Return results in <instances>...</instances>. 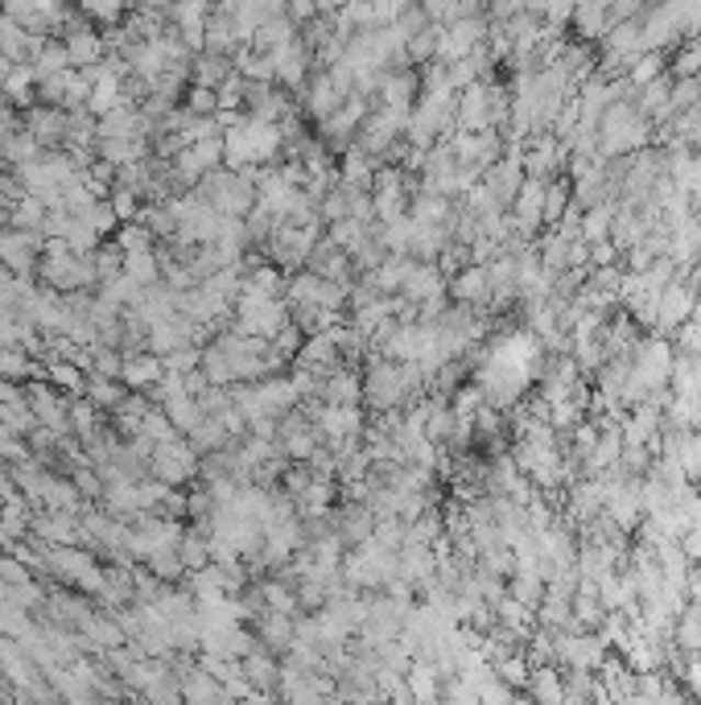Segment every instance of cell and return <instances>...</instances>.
Masks as SVG:
<instances>
[{
    "instance_id": "1",
    "label": "cell",
    "mask_w": 701,
    "mask_h": 705,
    "mask_svg": "<svg viewBox=\"0 0 701 705\" xmlns=\"http://www.w3.org/2000/svg\"><path fill=\"white\" fill-rule=\"evenodd\" d=\"M421 363H400V360H372L368 376H363V400L372 409H396L405 396L421 384Z\"/></svg>"
},
{
    "instance_id": "2",
    "label": "cell",
    "mask_w": 701,
    "mask_h": 705,
    "mask_svg": "<svg viewBox=\"0 0 701 705\" xmlns=\"http://www.w3.org/2000/svg\"><path fill=\"white\" fill-rule=\"evenodd\" d=\"M652 121L632 104V100H615L599 116V157L632 153L640 145H648Z\"/></svg>"
},
{
    "instance_id": "3",
    "label": "cell",
    "mask_w": 701,
    "mask_h": 705,
    "mask_svg": "<svg viewBox=\"0 0 701 705\" xmlns=\"http://www.w3.org/2000/svg\"><path fill=\"white\" fill-rule=\"evenodd\" d=\"M342 578H347L351 585L384 590L393 578H400V573H396V549H384V545H376V541L368 536V541L355 545V553L342 561Z\"/></svg>"
},
{
    "instance_id": "4",
    "label": "cell",
    "mask_w": 701,
    "mask_h": 705,
    "mask_svg": "<svg viewBox=\"0 0 701 705\" xmlns=\"http://www.w3.org/2000/svg\"><path fill=\"white\" fill-rule=\"evenodd\" d=\"M199 466H203L199 450L190 446V442H178V437L154 446V454H149V475H157V479L170 482V487H190L194 475H199Z\"/></svg>"
},
{
    "instance_id": "5",
    "label": "cell",
    "mask_w": 701,
    "mask_h": 705,
    "mask_svg": "<svg viewBox=\"0 0 701 705\" xmlns=\"http://www.w3.org/2000/svg\"><path fill=\"white\" fill-rule=\"evenodd\" d=\"M487 42V18L479 13H462V18L445 21L438 30V62H454V58H466L471 50H479Z\"/></svg>"
},
{
    "instance_id": "6",
    "label": "cell",
    "mask_w": 701,
    "mask_h": 705,
    "mask_svg": "<svg viewBox=\"0 0 701 705\" xmlns=\"http://www.w3.org/2000/svg\"><path fill=\"white\" fill-rule=\"evenodd\" d=\"M553 648H557V664L562 669H599L602 656H607V644H602L599 632H553Z\"/></svg>"
},
{
    "instance_id": "7",
    "label": "cell",
    "mask_w": 701,
    "mask_h": 705,
    "mask_svg": "<svg viewBox=\"0 0 701 705\" xmlns=\"http://www.w3.org/2000/svg\"><path fill=\"white\" fill-rule=\"evenodd\" d=\"M309 421L318 425L326 442H360L363 413L360 405H309Z\"/></svg>"
},
{
    "instance_id": "8",
    "label": "cell",
    "mask_w": 701,
    "mask_h": 705,
    "mask_svg": "<svg viewBox=\"0 0 701 705\" xmlns=\"http://www.w3.org/2000/svg\"><path fill=\"white\" fill-rule=\"evenodd\" d=\"M693 306H698V289L685 281L681 273L668 281L665 289H660V306H656V334H677V327H681L685 318L693 314Z\"/></svg>"
},
{
    "instance_id": "9",
    "label": "cell",
    "mask_w": 701,
    "mask_h": 705,
    "mask_svg": "<svg viewBox=\"0 0 701 705\" xmlns=\"http://www.w3.org/2000/svg\"><path fill=\"white\" fill-rule=\"evenodd\" d=\"M409 124V112H396V107H380V112H368V121L360 124V149L363 153H388V145L400 140Z\"/></svg>"
},
{
    "instance_id": "10",
    "label": "cell",
    "mask_w": 701,
    "mask_h": 705,
    "mask_svg": "<svg viewBox=\"0 0 701 705\" xmlns=\"http://www.w3.org/2000/svg\"><path fill=\"white\" fill-rule=\"evenodd\" d=\"M63 46H67V58L75 70L91 67V62H100L103 54H108L103 30L100 25H91L87 18H70V25L63 30Z\"/></svg>"
},
{
    "instance_id": "11",
    "label": "cell",
    "mask_w": 701,
    "mask_h": 705,
    "mask_svg": "<svg viewBox=\"0 0 701 705\" xmlns=\"http://www.w3.org/2000/svg\"><path fill=\"white\" fill-rule=\"evenodd\" d=\"M545 178H529L524 173V182H520V190H516V198H512V227H516V236H524L529 240L536 227L545 224Z\"/></svg>"
},
{
    "instance_id": "12",
    "label": "cell",
    "mask_w": 701,
    "mask_h": 705,
    "mask_svg": "<svg viewBox=\"0 0 701 705\" xmlns=\"http://www.w3.org/2000/svg\"><path fill=\"white\" fill-rule=\"evenodd\" d=\"M25 128L34 133V140L42 149H58L67 145V133H70V112L67 107H50V104H34L25 107Z\"/></svg>"
},
{
    "instance_id": "13",
    "label": "cell",
    "mask_w": 701,
    "mask_h": 705,
    "mask_svg": "<svg viewBox=\"0 0 701 705\" xmlns=\"http://www.w3.org/2000/svg\"><path fill=\"white\" fill-rule=\"evenodd\" d=\"M454 128L462 133H483L491 128V100H487V83H471L459 91V104H454Z\"/></svg>"
},
{
    "instance_id": "14",
    "label": "cell",
    "mask_w": 701,
    "mask_h": 705,
    "mask_svg": "<svg viewBox=\"0 0 701 705\" xmlns=\"http://www.w3.org/2000/svg\"><path fill=\"white\" fill-rule=\"evenodd\" d=\"M450 297H454L459 306H471V310L491 306V273H487V264H466V269H459L454 281H450Z\"/></svg>"
},
{
    "instance_id": "15",
    "label": "cell",
    "mask_w": 701,
    "mask_h": 705,
    "mask_svg": "<svg viewBox=\"0 0 701 705\" xmlns=\"http://www.w3.org/2000/svg\"><path fill=\"white\" fill-rule=\"evenodd\" d=\"M269 54V62H273V75L276 83L285 87H302L309 75V54H306V42L302 37H293V42H281V46H273Z\"/></svg>"
},
{
    "instance_id": "16",
    "label": "cell",
    "mask_w": 701,
    "mask_h": 705,
    "mask_svg": "<svg viewBox=\"0 0 701 705\" xmlns=\"http://www.w3.org/2000/svg\"><path fill=\"white\" fill-rule=\"evenodd\" d=\"M368 121V95H360V91H351L347 100H342L323 124V137L326 140H351V133H360V124Z\"/></svg>"
},
{
    "instance_id": "17",
    "label": "cell",
    "mask_w": 701,
    "mask_h": 705,
    "mask_svg": "<svg viewBox=\"0 0 701 705\" xmlns=\"http://www.w3.org/2000/svg\"><path fill=\"white\" fill-rule=\"evenodd\" d=\"M438 293H445V273L438 269V260H417L409 276H405V285H400V297L421 306V302L438 297Z\"/></svg>"
},
{
    "instance_id": "18",
    "label": "cell",
    "mask_w": 701,
    "mask_h": 705,
    "mask_svg": "<svg viewBox=\"0 0 701 705\" xmlns=\"http://www.w3.org/2000/svg\"><path fill=\"white\" fill-rule=\"evenodd\" d=\"M161 376H166V363H161V355H154V351H128V355H124V367H121L124 388L149 393Z\"/></svg>"
},
{
    "instance_id": "19",
    "label": "cell",
    "mask_w": 701,
    "mask_h": 705,
    "mask_svg": "<svg viewBox=\"0 0 701 705\" xmlns=\"http://www.w3.org/2000/svg\"><path fill=\"white\" fill-rule=\"evenodd\" d=\"M417 95H421V83H417V75H409V70H388V75L380 79V104L384 107L412 112Z\"/></svg>"
},
{
    "instance_id": "20",
    "label": "cell",
    "mask_w": 701,
    "mask_h": 705,
    "mask_svg": "<svg viewBox=\"0 0 701 705\" xmlns=\"http://www.w3.org/2000/svg\"><path fill=\"white\" fill-rule=\"evenodd\" d=\"M524 697L532 702H565V685H562V664H532L529 681H524Z\"/></svg>"
},
{
    "instance_id": "21",
    "label": "cell",
    "mask_w": 701,
    "mask_h": 705,
    "mask_svg": "<svg viewBox=\"0 0 701 705\" xmlns=\"http://www.w3.org/2000/svg\"><path fill=\"white\" fill-rule=\"evenodd\" d=\"M0 95H4L13 107H34L37 104L34 62H13V70H9V75H4V83H0Z\"/></svg>"
},
{
    "instance_id": "22",
    "label": "cell",
    "mask_w": 701,
    "mask_h": 705,
    "mask_svg": "<svg viewBox=\"0 0 701 705\" xmlns=\"http://www.w3.org/2000/svg\"><path fill=\"white\" fill-rule=\"evenodd\" d=\"M562 153H565V145L553 137V133L541 140H532L529 149H524V173H529V178H545L549 182V173L562 166Z\"/></svg>"
},
{
    "instance_id": "23",
    "label": "cell",
    "mask_w": 701,
    "mask_h": 705,
    "mask_svg": "<svg viewBox=\"0 0 701 705\" xmlns=\"http://www.w3.org/2000/svg\"><path fill=\"white\" fill-rule=\"evenodd\" d=\"M619 454H623V430L611 425V430L599 433V442H595V450L581 458V466H586V475H607V470H615L619 466Z\"/></svg>"
},
{
    "instance_id": "24",
    "label": "cell",
    "mask_w": 701,
    "mask_h": 705,
    "mask_svg": "<svg viewBox=\"0 0 701 705\" xmlns=\"http://www.w3.org/2000/svg\"><path fill=\"white\" fill-rule=\"evenodd\" d=\"M161 409H166V417L173 421V430H178V433H190L206 417L203 400H199L194 393H186V388H182V393H173V396H166V400H161Z\"/></svg>"
},
{
    "instance_id": "25",
    "label": "cell",
    "mask_w": 701,
    "mask_h": 705,
    "mask_svg": "<svg viewBox=\"0 0 701 705\" xmlns=\"http://www.w3.org/2000/svg\"><path fill=\"white\" fill-rule=\"evenodd\" d=\"M95 153L121 170V166L145 161V157H149V145H145V137H103V140H95Z\"/></svg>"
},
{
    "instance_id": "26",
    "label": "cell",
    "mask_w": 701,
    "mask_h": 705,
    "mask_svg": "<svg viewBox=\"0 0 701 705\" xmlns=\"http://www.w3.org/2000/svg\"><path fill=\"white\" fill-rule=\"evenodd\" d=\"M257 636L264 639L269 652H290L293 644V615L285 611H269V615H257Z\"/></svg>"
},
{
    "instance_id": "27",
    "label": "cell",
    "mask_w": 701,
    "mask_h": 705,
    "mask_svg": "<svg viewBox=\"0 0 701 705\" xmlns=\"http://www.w3.org/2000/svg\"><path fill=\"white\" fill-rule=\"evenodd\" d=\"M323 400L326 405H360L363 400V376L347 372V367L330 372L326 384H323Z\"/></svg>"
},
{
    "instance_id": "28",
    "label": "cell",
    "mask_w": 701,
    "mask_h": 705,
    "mask_svg": "<svg viewBox=\"0 0 701 705\" xmlns=\"http://www.w3.org/2000/svg\"><path fill=\"white\" fill-rule=\"evenodd\" d=\"M342 100H347V95H342L339 87L330 83V75H326V70L306 87V112L314 116V121H326V116H330V112H335Z\"/></svg>"
},
{
    "instance_id": "29",
    "label": "cell",
    "mask_w": 701,
    "mask_h": 705,
    "mask_svg": "<svg viewBox=\"0 0 701 705\" xmlns=\"http://www.w3.org/2000/svg\"><path fill=\"white\" fill-rule=\"evenodd\" d=\"M409 215L417 224H450L454 227V215H450V194H438V190H421L409 203Z\"/></svg>"
},
{
    "instance_id": "30",
    "label": "cell",
    "mask_w": 701,
    "mask_h": 705,
    "mask_svg": "<svg viewBox=\"0 0 701 705\" xmlns=\"http://www.w3.org/2000/svg\"><path fill=\"white\" fill-rule=\"evenodd\" d=\"M87 376H91V372H87ZM87 376H83V367H79L75 360H58V355H54V360H46V379H50L58 393L83 396L87 393Z\"/></svg>"
},
{
    "instance_id": "31",
    "label": "cell",
    "mask_w": 701,
    "mask_h": 705,
    "mask_svg": "<svg viewBox=\"0 0 701 705\" xmlns=\"http://www.w3.org/2000/svg\"><path fill=\"white\" fill-rule=\"evenodd\" d=\"M178 676H182V697H186V702H223V697H227L223 681H215L206 669H190V672H178Z\"/></svg>"
},
{
    "instance_id": "32",
    "label": "cell",
    "mask_w": 701,
    "mask_h": 705,
    "mask_svg": "<svg viewBox=\"0 0 701 705\" xmlns=\"http://www.w3.org/2000/svg\"><path fill=\"white\" fill-rule=\"evenodd\" d=\"M124 273L137 281L140 289H149L161 281V257L157 248H137V252H124Z\"/></svg>"
},
{
    "instance_id": "33",
    "label": "cell",
    "mask_w": 701,
    "mask_h": 705,
    "mask_svg": "<svg viewBox=\"0 0 701 705\" xmlns=\"http://www.w3.org/2000/svg\"><path fill=\"white\" fill-rule=\"evenodd\" d=\"M438 664L429 660V656H421V660H409V672H405V681H409V693L417 697V702H433L438 697Z\"/></svg>"
},
{
    "instance_id": "34",
    "label": "cell",
    "mask_w": 701,
    "mask_h": 705,
    "mask_svg": "<svg viewBox=\"0 0 701 705\" xmlns=\"http://www.w3.org/2000/svg\"><path fill=\"white\" fill-rule=\"evenodd\" d=\"M116 104H124V79L112 70V75H103L100 83L91 87V95H87V112H91V116H103V112H112Z\"/></svg>"
},
{
    "instance_id": "35",
    "label": "cell",
    "mask_w": 701,
    "mask_h": 705,
    "mask_svg": "<svg viewBox=\"0 0 701 705\" xmlns=\"http://www.w3.org/2000/svg\"><path fill=\"white\" fill-rule=\"evenodd\" d=\"M46 215H50V207L37 198V194H21L18 203L9 207V227H25V231H42V224H46Z\"/></svg>"
},
{
    "instance_id": "36",
    "label": "cell",
    "mask_w": 701,
    "mask_h": 705,
    "mask_svg": "<svg viewBox=\"0 0 701 705\" xmlns=\"http://www.w3.org/2000/svg\"><path fill=\"white\" fill-rule=\"evenodd\" d=\"M611 227H615V203H595L590 211H581V236L586 243L611 240Z\"/></svg>"
},
{
    "instance_id": "37",
    "label": "cell",
    "mask_w": 701,
    "mask_h": 705,
    "mask_svg": "<svg viewBox=\"0 0 701 705\" xmlns=\"http://www.w3.org/2000/svg\"><path fill=\"white\" fill-rule=\"evenodd\" d=\"M30 62H34V75H37V79H50V75H63V70L70 67L63 37H46V42H42V50H37L34 58H30Z\"/></svg>"
},
{
    "instance_id": "38",
    "label": "cell",
    "mask_w": 701,
    "mask_h": 705,
    "mask_svg": "<svg viewBox=\"0 0 701 705\" xmlns=\"http://www.w3.org/2000/svg\"><path fill=\"white\" fill-rule=\"evenodd\" d=\"M372 173H376V161H372V153H363L360 145H351L342 153V186H368Z\"/></svg>"
},
{
    "instance_id": "39",
    "label": "cell",
    "mask_w": 701,
    "mask_h": 705,
    "mask_svg": "<svg viewBox=\"0 0 701 705\" xmlns=\"http://www.w3.org/2000/svg\"><path fill=\"white\" fill-rule=\"evenodd\" d=\"M297 503L306 508V516H326V512H330V503H335V482L323 479V475H314L306 491L297 496Z\"/></svg>"
},
{
    "instance_id": "40",
    "label": "cell",
    "mask_w": 701,
    "mask_h": 705,
    "mask_svg": "<svg viewBox=\"0 0 701 705\" xmlns=\"http://www.w3.org/2000/svg\"><path fill=\"white\" fill-rule=\"evenodd\" d=\"M87 396L100 405V409H121V400L128 396L124 379H112V376H87Z\"/></svg>"
},
{
    "instance_id": "41",
    "label": "cell",
    "mask_w": 701,
    "mask_h": 705,
    "mask_svg": "<svg viewBox=\"0 0 701 705\" xmlns=\"http://www.w3.org/2000/svg\"><path fill=\"white\" fill-rule=\"evenodd\" d=\"M363 240H368V227H363L360 219H351V215H347V219H335V224H330V243L342 248L347 257H355Z\"/></svg>"
},
{
    "instance_id": "42",
    "label": "cell",
    "mask_w": 701,
    "mask_h": 705,
    "mask_svg": "<svg viewBox=\"0 0 701 705\" xmlns=\"http://www.w3.org/2000/svg\"><path fill=\"white\" fill-rule=\"evenodd\" d=\"M178 557H182L186 573H190V569H203L206 561H211V549H206L203 528H186V533H182V541H178Z\"/></svg>"
},
{
    "instance_id": "43",
    "label": "cell",
    "mask_w": 701,
    "mask_h": 705,
    "mask_svg": "<svg viewBox=\"0 0 701 705\" xmlns=\"http://www.w3.org/2000/svg\"><path fill=\"white\" fill-rule=\"evenodd\" d=\"M34 372V360H30V351L25 346H0V376L4 379H30Z\"/></svg>"
},
{
    "instance_id": "44",
    "label": "cell",
    "mask_w": 701,
    "mask_h": 705,
    "mask_svg": "<svg viewBox=\"0 0 701 705\" xmlns=\"http://www.w3.org/2000/svg\"><path fill=\"white\" fill-rule=\"evenodd\" d=\"M63 240L70 243V252H79V257H91V252L100 248L103 236H100V231H95V227H91V224H87V219H79V215H75Z\"/></svg>"
},
{
    "instance_id": "45",
    "label": "cell",
    "mask_w": 701,
    "mask_h": 705,
    "mask_svg": "<svg viewBox=\"0 0 701 705\" xmlns=\"http://www.w3.org/2000/svg\"><path fill=\"white\" fill-rule=\"evenodd\" d=\"M260 599H264V606L269 611H285V615H297V606H302V599H297V590L285 582H264L260 585Z\"/></svg>"
},
{
    "instance_id": "46",
    "label": "cell",
    "mask_w": 701,
    "mask_h": 705,
    "mask_svg": "<svg viewBox=\"0 0 701 705\" xmlns=\"http://www.w3.org/2000/svg\"><path fill=\"white\" fill-rule=\"evenodd\" d=\"M656 75H665V54H660V50H644L632 62V67H627V83L644 87V83H652Z\"/></svg>"
},
{
    "instance_id": "47",
    "label": "cell",
    "mask_w": 701,
    "mask_h": 705,
    "mask_svg": "<svg viewBox=\"0 0 701 705\" xmlns=\"http://www.w3.org/2000/svg\"><path fill=\"white\" fill-rule=\"evenodd\" d=\"M145 566L154 569V573H157V578H161L166 585H173V582H182V578H186V566H182V557H178V549H157L154 557L145 561Z\"/></svg>"
},
{
    "instance_id": "48",
    "label": "cell",
    "mask_w": 701,
    "mask_h": 705,
    "mask_svg": "<svg viewBox=\"0 0 701 705\" xmlns=\"http://www.w3.org/2000/svg\"><path fill=\"white\" fill-rule=\"evenodd\" d=\"M140 433H145L154 446H161V442H173V437H178V430H173V421L166 417V409H161V405L145 413V421H140Z\"/></svg>"
},
{
    "instance_id": "49",
    "label": "cell",
    "mask_w": 701,
    "mask_h": 705,
    "mask_svg": "<svg viewBox=\"0 0 701 705\" xmlns=\"http://www.w3.org/2000/svg\"><path fill=\"white\" fill-rule=\"evenodd\" d=\"M112 240L121 243L124 252H137V248H154L157 236L145 224H140V219H128V224L116 227V236H112Z\"/></svg>"
},
{
    "instance_id": "50",
    "label": "cell",
    "mask_w": 701,
    "mask_h": 705,
    "mask_svg": "<svg viewBox=\"0 0 701 705\" xmlns=\"http://www.w3.org/2000/svg\"><path fill=\"white\" fill-rule=\"evenodd\" d=\"M182 107H190L194 116H215V107H219V91H215V87L190 83V87H186V100H182Z\"/></svg>"
},
{
    "instance_id": "51",
    "label": "cell",
    "mask_w": 701,
    "mask_h": 705,
    "mask_svg": "<svg viewBox=\"0 0 701 705\" xmlns=\"http://www.w3.org/2000/svg\"><path fill=\"white\" fill-rule=\"evenodd\" d=\"M161 363H166V372H178V376H186V372H194L199 363H203V346H178V351H170V355H161Z\"/></svg>"
},
{
    "instance_id": "52",
    "label": "cell",
    "mask_w": 701,
    "mask_h": 705,
    "mask_svg": "<svg viewBox=\"0 0 701 705\" xmlns=\"http://www.w3.org/2000/svg\"><path fill=\"white\" fill-rule=\"evenodd\" d=\"M70 482L79 487V496H87V499H103V479H100V470L91 463H79L75 470H70Z\"/></svg>"
},
{
    "instance_id": "53",
    "label": "cell",
    "mask_w": 701,
    "mask_h": 705,
    "mask_svg": "<svg viewBox=\"0 0 701 705\" xmlns=\"http://www.w3.org/2000/svg\"><path fill=\"white\" fill-rule=\"evenodd\" d=\"M108 203H112V211H116V219H121V224H128V219H137L140 194H137V190H128V186H112Z\"/></svg>"
},
{
    "instance_id": "54",
    "label": "cell",
    "mask_w": 701,
    "mask_h": 705,
    "mask_svg": "<svg viewBox=\"0 0 701 705\" xmlns=\"http://www.w3.org/2000/svg\"><path fill=\"white\" fill-rule=\"evenodd\" d=\"M30 578H34V569L25 566V561H18L13 553H0V582L21 585V582H30Z\"/></svg>"
},
{
    "instance_id": "55",
    "label": "cell",
    "mask_w": 701,
    "mask_h": 705,
    "mask_svg": "<svg viewBox=\"0 0 701 705\" xmlns=\"http://www.w3.org/2000/svg\"><path fill=\"white\" fill-rule=\"evenodd\" d=\"M417 0H372V18H376V25H393L400 13H409Z\"/></svg>"
},
{
    "instance_id": "56",
    "label": "cell",
    "mask_w": 701,
    "mask_h": 705,
    "mask_svg": "<svg viewBox=\"0 0 701 705\" xmlns=\"http://www.w3.org/2000/svg\"><path fill=\"white\" fill-rule=\"evenodd\" d=\"M672 70H677V79H698V75H701V42H693L689 50L677 54Z\"/></svg>"
},
{
    "instance_id": "57",
    "label": "cell",
    "mask_w": 701,
    "mask_h": 705,
    "mask_svg": "<svg viewBox=\"0 0 701 705\" xmlns=\"http://www.w3.org/2000/svg\"><path fill=\"white\" fill-rule=\"evenodd\" d=\"M681 549L689 553V561H693V566H701V516H693V524L685 528Z\"/></svg>"
},
{
    "instance_id": "58",
    "label": "cell",
    "mask_w": 701,
    "mask_h": 705,
    "mask_svg": "<svg viewBox=\"0 0 701 705\" xmlns=\"http://www.w3.org/2000/svg\"><path fill=\"white\" fill-rule=\"evenodd\" d=\"M323 215H326V219H330V224H335V219H347V186L335 190V194H326Z\"/></svg>"
},
{
    "instance_id": "59",
    "label": "cell",
    "mask_w": 701,
    "mask_h": 705,
    "mask_svg": "<svg viewBox=\"0 0 701 705\" xmlns=\"http://www.w3.org/2000/svg\"><path fill=\"white\" fill-rule=\"evenodd\" d=\"M615 257H619L615 240H599V243H590V264H595V269H599V264H615Z\"/></svg>"
},
{
    "instance_id": "60",
    "label": "cell",
    "mask_w": 701,
    "mask_h": 705,
    "mask_svg": "<svg viewBox=\"0 0 701 705\" xmlns=\"http://www.w3.org/2000/svg\"><path fill=\"white\" fill-rule=\"evenodd\" d=\"M466 9H471V13H479V9H487V0H466Z\"/></svg>"
}]
</instances>
